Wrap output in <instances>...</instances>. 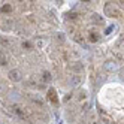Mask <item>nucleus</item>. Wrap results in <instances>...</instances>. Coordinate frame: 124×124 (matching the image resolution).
Listing matches in <instances>:
<instances>
[{
  "mask_svg": "<svg viewBox=\"0 0 124 124\" xmlns=\"http://www.w3.org/2000/svg\"><path fill=\"white\" fill-rule=\"evenodd\" d=\"M14 24H15V23H14L12 18H2V20H0V25H2V29H5V30L12 29Z\"/></svg>",
  "mask_w": 124,
  "mask_h": 124,
  "instance_id": "1",
  "label": "nucleus"
},
{
  "mask_svg": "<svg viewBox=\"0 0 124 124\" xmlns=\"http://www.w3.org/2000/svg\"><path fill=\"white\" fill-rule=\"evenodd\" d=\"M9 76H11V79H12V81H15V82L21 81V78H23V76H21V73H20V70H16V69H15V70H12Z\"/></svg>",
  "mask_w": 124,
  "mask_h": 124,
  "instance_id": "2",
  "label": "nucleus"
},
{
  "mask_svg": "<svg viewBox=\"0 0 124 124\" xmlns=\"http://www.w3.org/2000/svg\"><path fill=\"white\" fill-rule=\"evenodd\" d=\"M106 14H108V15H111V16H115V15H117L118 14V11H117V8H114L112 5H108V6H106Z\"/></svg>",
  "mask_w": 124,
  "mask_h": 124,
  "instance_id": "3",
  "label": "nucleus"
},
{
  "mask_svg": "<svg viewBox=\"0 0 124 124\" xmlns=\"http://www.w3.org/2000/svg\"><path fill=\"white\" fill-rule=\"evenodd\" d=\"M8 61H9V58H8L6 52H5L3 49H0V64L5 66V64H8Z\"/></svg>",
  "mask_w": 124,
  "mask_h": 124,
  "instance_id": "4",
  "label": "nucleus"
},
{
  "mask_svg": "<svg viewBox=\"0 0 124 124\" xmlns=\"http://www.w3.org/2000/svg\"><path fill=\"white\" fill-rule=\"evenodd\" d=\"M12 11V5H5L2 9H0V12L2 14H6V12H11Z\"/></svg>",
  "mask_w": 124,
  "mask_h": 124,
  "instance_id": "5",
  "label": "nucleus"
},
{
  "mask_svg": "<svg viewBox=\"0 0 124 124\" xmlns=\"http://www.w3.org/2000/svg\"><path fill=\"white\" fill-rule=\"evenodd\" d=\"M0 124H2V123H0Z\"/></svg>",
  "mask_w": 124,
  "mask_h": 124,
  "instance_id": "6",
  "label": "nucleus"
}]
</instances>
